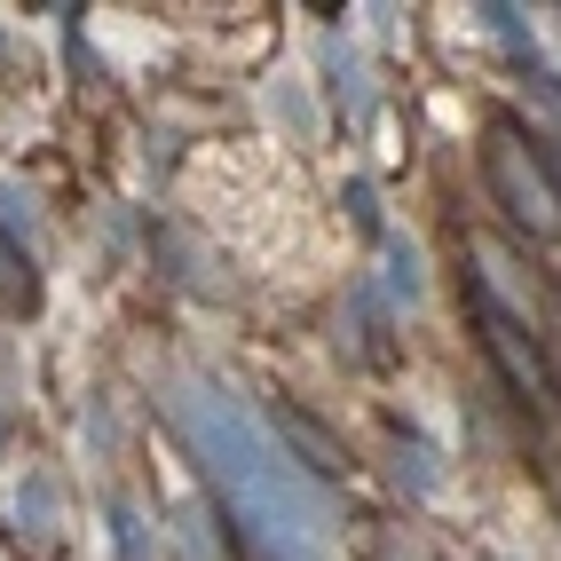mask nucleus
<instances>
[{"mask_svg":"<svg viewBox=\"0 0 561 561\" xmlns=\"http://www.w3.org/2000/svg\"><path fill=\"white\" fill-rule=\"evenodd\" d=\"M191 435L206 451V474H221V491H230V506H238V522L253 530L261 553H270V561H317L324 553V506L309 499V482L293 474L285 459L261 451L238 411L191 403Z\"/></svg>","mask_w":561,"mask_h":561,"instance_id":"nucleus-1","label":"nucleus"}]
</instances>
